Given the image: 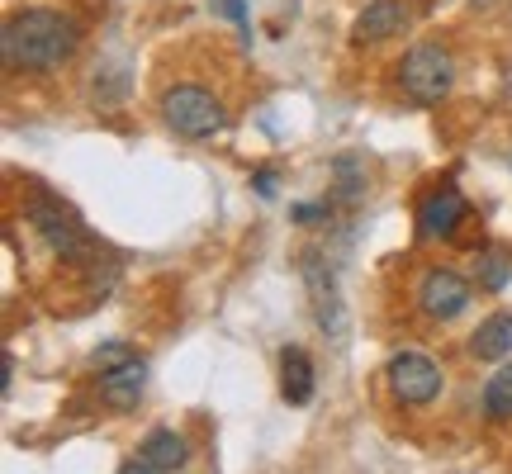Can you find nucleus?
<instances>
[{
    "label": "nucleus",
    "instance_id": "nucleus-6",
    "mask_svg": "<svg viewBox=\"0 0 512 474\" xmlns=\"http://www.w3.org/2000/svg\"><path fill=\"white\" fill-rule=\"evenodd\" d=\"M470 299H475V290H470V280L456 271H427L418 285V304L427 318H437V323H451V318H460V313L470 309Z\"/></svg>",
    "mask_w": 512,
    "mask_h": 474
},
{
    "label": "nucleus",
    "instance_id": "nucleus-4",
    "mask_svg": "<svg viewBox=\"0 0 512 474\" xmlns=\"http://www.w3.org/2000/svg\"><path fill=\"white\" fill-rule=\"evenodd\" d=\"M441 384V365L427 356V351H399L394 361H389V389H394V399L408 403V408H427V403H437Z\"/></svg>",
    "mask_w": 512,
    "mask_h": 474
},
{
    "label": "nucleus",
    "instance_id": "nucleus-10",
    "mask_svg": "<svg viewBox=\"0 0 512 474\" xmlns=\"http://www.w3.org/2000/svg\"><path fill=\"white\" fill-rule=\"evenodd\" d=\"M138 456L157 474H176L190 465V441H185L181 432H171V427H152L143 437V446H138Z\"/></svg>",
    "mask_w": 512,
    "mask_h": 474
},
{
    "label": "nucleus",
    "instance_id": "nucleus-11",
    "mask_svg": "<svg viewBox=\"0 0 512 474\" xmlns=\"http://www.w3.org/2000/svg\"><path fill=\"white\" fill-rule=\"evenodd\" d=\"M280 394H285V403H294V408H304V403L313 399V361L304 347L280 351Z\"/></svg>",
    "mask_w": 512,
    "mask_h": 474
},
{
    "label": "nucleus",
    "instance_id": "nucleus-12",
    "mask_svg": "<svg viewBox=\"0 0 512 474\" xmlns=\"http://www.w3.org/2000/svg\"><path fill=\"white\" fill-rule=\"evenodd\" d=\"M512 347V309H498L489 313L484 323L475 328V337H470V351H475L479 361H503Z\"/></svg>",
    "mask_w": 512,
    "mask_h": 474
},
{
    "label": "nucleus",
    "instance_id": "nucleus-3",
    "mask_svg": "<svg viewBox=\"0 0 512 474\" xmlns=\"http://www.w3.org/2000/svg\"><path fill=\"white\" fill-rule=\"evenodd\" d=\"M162 119H166V128H171V133L195 138V143H200V138L223 133V124H228L223 105L204 91V86H171V91L162 95Z\"/></svg>",
    "mask_w": 512,
    "mask_h": 474
},
{
    "label": "nucleus",
    "instance_id": "nucleus-17",
    "mask_svg": "<svg viewBox=\"0 0 512 474\" xmlns=\"http://www.w3.org/2000/svg\"><path fill=\"white\" fill-rule=\"evenodd\" d=\"M209 5H214V15L233 19L238 29H247V5H242V0H209Z\"/></svg>",
    "mask_w": 512,
    "mask_h": 474
},
{
    "label": "nucleus",
    "instance_id": "nucleus-18",
    "mask_svg": "<svg viewBox=\"0 0 512 474\" xmlns=\"http://www.w3.org/2000/svg\"><path fill=\"white\" fill-rule=\"evenodd\" d=\"M275 181H280V176H275L271 166H261V171H256V176H252L256 195H261V200H275Z\"/></svg>",
    "mask_w": 512,
    "mask_h": 474
},
{
    "label": "nucleus",
    "instance_id": "nucleus-19",
    "mask_svg": "<svg viewBox=\"0 0 512 474\" xmlns=\"http://www.w3.org/2000/svg\"><path fill=\"white\" fill-rule=\"evenodd\" d=\"M119 474H157V470H152V465L138 456V460H124V465H119Z\"/></svg>",
    "mask_w": 512,
    "mask_h": 474
},
{
    "label": "nucleus",
    "instance_id": "nucleus-5",
    "mask_svg": "<svg viewBox=\"0 0 512 474\" xmlns=\"http://www.w3.org/2000/svg\"><path fill=\"white\" fill-rule=\"evenodd\" d=\"M29 223H34L38 237H43L62 261H91L95 247H91V237H86V228H81V223H76L57 200L43 195V200L29 204Z\"/></svg>",
    "mask_w": 512,
    "mask_h": 474
},
{
    "label": "nucleus",
    "instance_id": "nucleus-16",
    "mask_svg": "<svg viewBox=\"0 0 512 474\" xmlns=\"http://www.w3.org/2000/svg\"><path fill=\"white\" fill-rule=\"evenodd\" d=\"M332 219V204H294V223H309V228H318V223Z\"/></svg>",
    "mask_w": 512,
    "mask_h": 474
},
{
    "label": "nucleus",
    "instance_id": "nucleus-7",
    "mask_svg": "<svg viewBox=\"0 0 512 474\" xmlns=\"http://www.w3.org/2000/svg\"><path fill=\"white\" fill-rule=\"evenodd\" d=\"M470 219V204L456 185H437L418 204V237H456L460 223Z\"/></svg>",
    "mask_w": 512,
    "mask_h": 474
},
{
    "label": "nucleus",
    "instance_id": "nucleus-2",
    "mask_svg": "<svg viewBox=\"0 0 512 474\" xmlns=\"http://www.w3.org/2000/svg\"><path fill=\"white\" fill-rule=\"evenodd\" d=\"M451 81H456V62H451V53H446L441 43H418V48L403 53L399 86L408 100H418V105H441V100L451 95Z\"/></svg>",
    "mask_w": 512,
    "mask_h": 474
},
{
    "label": "nucleus",
    "instance_id": "nucleus-14",
    "mask_svg": "<svg viewBox=\"0 0 512 474\" xmlns=\"http://www.w3.org/2000/svg\"><path fill=\"white\" fill-rule=\"evenodd\" d=\"M351 171H356V162H351V157H342V162H337V176H342V185H337V200H342V204H356L361 195H366V181H361V176H351Z\"/></svg>",
    "mask_w": 512,
    "mask_h": 474
},
{
    "label": "nucleus",
    "instance_id": "nucleus-1",
    "mask_svg": "<svg viewBox=\"0 0 512 474\" xmlns=\"http://www.w3.org/2000/svg\"><path fill=\"white\" fill-rule=\"evenodd\" d=\"M76 48H81V29L62 10H19L5 24V62L24 72H53L72 62Z\"/></svg>",
    "mask_w": 512,
    "mask_h": 474
},
{
    "label": "nucleus",
    "instance_id": "nucleus-13",
    "mask_svg": "<svg viewBox=\"0 0 512 474\" xmlns=\"http://www.w3.org/2000/svg\"><path fill=\"white\" fill-rule=\"evenodd\" d=\"M484 413L494 422H512V365L489 375V384H484Z\"/></svg>",
    "mask_w": 512,
    "mask_h": 474
},
{
    "label": "nucleus",
    "instance_id": "nucleus-8",
    "mask_svg": "<svg viewBox=\"0 0 512 474\" xmlns=\"http://www.w3.org/2000/svg\"><path fill=\"white\" fill-rule=\"evenodd\" d=\"M143 389H147V361H138V356H124V361H114L100 370V399L110 403L114 413L138 408Z\"/></svg>",
    "mask_w": 512,
    "mask_h": 474
},
{
    "label": "nucleus",
    "instance_id": "nucleus-15",
    "mask_svg": "<svg viewBox=\"0 0 512 474\" xmlns=\"http://www.w3.org/2000/svg\"><path fill=\"white\" fill-rule=\"evenodd\" d=\"M503 280H508V261L503 256H484V290H503Z\"/></svg>",
    "mask_w": 512,
    "mask_h": 474
},
{
    "label": "nucleus",
    "instance_id": "nucleus-9",
    "mask_svg": "<svg viewBox=\"0 0 512 474\" xmlns=\"http://www.w3.org/2000/svg\"><path fill=\"white\" fill-rule=\"evenodd\" d=\"M408 29V10H403V0H370L366 10L356 15L351 24V38L356 43H384V38H394Z\"/></svg>",
    "mask_w": 512,
    "mask_h": 474
}]
</instances>
